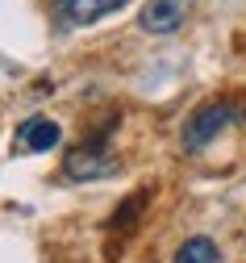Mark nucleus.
I'll return each mask as SVG.
<instances>
[{
  "mask_svg": "<svg viewBox=\"0 0 246 263\" xmlns=\"http://www.w3.org/2000/svg\"><path fill=\"white\" fill-rule=\"evenodd\" d=\"M234 105H225V101H213V105H204V109H196L192 117H188V125H184V146L188 151H200V146H209L221 129L234 121Z\"/></svg>",
  "mask_w": 246,
  "mask_h": 263,
  "instance_id": "f257e3e1",
  "label": "nucleus"
},
{
  "mask_svg": "<svg viewBox=\"0 0 246 263\" xmlns=\"http://www.w3.org/2000/svg\"><path fill=\"white\" fill-rule=\"evenodd\" d=\"M192 13V0H146L142 17H138V25L146 29V34H175Z\"/></svg>",
  "mask_w": 246,
  "mask_h": 263,
  "instance_id": "f03ea898",
  "label": "nucleus"
},
{
  "mask_svg": "<svg viewBox=\"0 0 246 263\" xmlns=\"http://www.w3.org/2000/svg\"><path fill=\"white\" fill-rule=\"evenodd\" d=\"M63 172L71 176V180H92V176H109L113 172V159L104 155L100 142H80L71 155H67L63 163Z\"/></svg>",
  "mask_w": 246,
  "mask_h": 263,
  "instance_id": "7ed1b4c3",
  "label": "nucleus"
},
{
  "mask_svg": "<svg viewBox=\"0 0 246 263\" xmlns=\"http://www.w3.org/2000/svg\"><path fill=\"white\" fill-rule=\"evenodd\" d=\"M17 142H21V151H29V155L50 151V146H59V125H54L50 117H29V121L17 129Z\"/></svg>",
  "mask_w": 246,
  "mask_h": 263,
  "instance_id": "20e7f679",
  "label": "nucleus"
},
{
  "mask_svg": "<svg viewBox=\"0 0 246 263\" xmlns=\"http://www.w3.org/2000/svg\"><path fill=\"white\" fill-rule=\"evenodd\" d=\"M59 5H63V13L71 17L75 25H92L104 13H117L121 5H129V0H59Z\"/></svg>",
  "mask_w": 246,
  "mask_h": 263,
  "instance_id": "39448f33",
  "label": "nucleus"
},
{
  "mask_svg": "<svg viewBox=\"0 0 246 263\" xmlns=\"http://www.w3.org/2000/svg\"><path fill=\"white\" fill-rule=\"evenodd\" d=\"M221 251L213 238H188L180 251H175V263H217Z\"/></svg>",
  "mask_w": 246,
  "mask_h": 263,
  "instance_id": "423d86ee",
  "label": "nucleus"
}]
</instances>
